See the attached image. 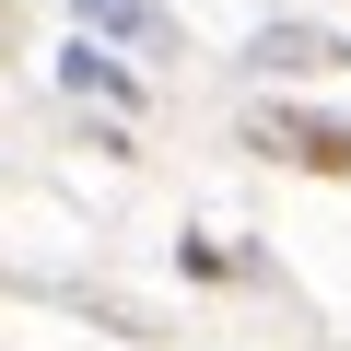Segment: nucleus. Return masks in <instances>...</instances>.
<instances>
[{"label":"nucleus","mask_w":351,"mask_h":351,"mask_svg":"<svg viewBox=\"0 0 351 351\" xmlns=\"http://www.w3.org/2000/svg\"><path fill=\"white\" fill-rule=\"evenodd\" d=\"M94 36H129V47H164V0H71Z\"/></svg>","instance_id":"3"},{"label":"nucleus","mask_w":351,"mask_h":351,"mask_svg":"<svg viewBox=\"0 0 351 351\" xmlns=\"http://www.w3.org/2000/svg\"><path fill=\"white\" fill-rule=\"evenodd\" d=\"M59 82H71V94H106V106H129V71H117L106 47H71V59H59Z\"/></svg>","instance_id":"4"},{"label":"nucleus","mask_w":351,"mask_h":351,"mask_svg":"<svg viewBox=\"0 0 351 351\" xmlns=\"http://www.w3.org/2000/svg\"><path fill=\"white\" fill-rule=\"evenodd\" d=\"M246 59H258V71H339V36H316V24H269Z\"/></svg>","instance_id":"2"},{"label":"nucleus","mask_w":351,"mask_h":351,"mask_svg":"<svg viewBox=\"0 0 351 351\" xmlns=\"http://www.w3.org/2000/svg\"><path fill=\"white\" fill-rule=\"evenodd\" d=\"M258 152H281V164H316V176H339V164H351V129H328V117H258Z\"/></svg>","instance_id":"1"}]
</instances>
